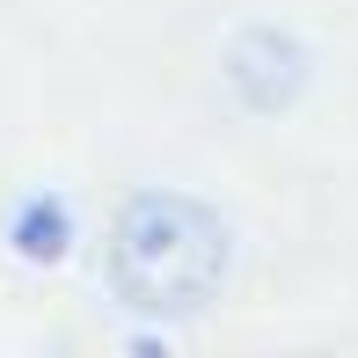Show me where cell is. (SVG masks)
I'll list each match as a JSON object with an SVG mask.
<instances>
[{
    "instance_id": "1",
    "label": "cell",
    "mask_w": 358,
    "mask_h": 358,
    "mask_svg": "<svg viewBox=\"0 0 358 358\" xmlns=\"http://www.w3.org/2000/svg\"><path fill=\"white\" fill-rule=\"evenodd\" d=\"M227 220L190 190H132L110 220L103 278L132 315H205L227 278Z\"/></svg>"
},
{
    "instance_id": "2",
    "label": "cell",
    "mask_w": 358,
    "mask_h": 358,
    "mask_svg": "<svg viewBox=\"0 0 358 358\" xmlns=\"http://www.w3.org/2000/svg\"><path fill=\"white\" fill-rule=\"evenodd\" d=\"M227 80L241 88L249 110H285L300 95V80H307V52L292 37H278V29H249L227 52Z\"/></svg>"
}]
</instances>
